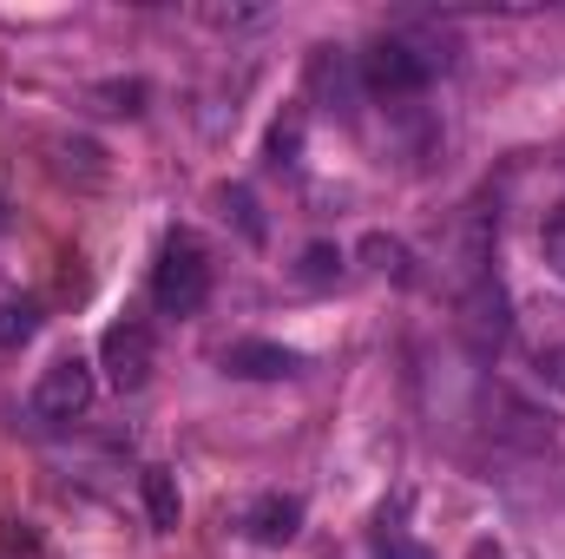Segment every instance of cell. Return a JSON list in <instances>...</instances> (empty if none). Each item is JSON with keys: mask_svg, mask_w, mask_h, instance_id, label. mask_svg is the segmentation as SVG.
<instances>
[{"mask_svg": "<svg viewBox=\"0 0 565 559\" xmlns=\"http://www.w3.org/2000/svg\"><path fill=\"white\" fill-rule=\"evenodd\" d=\"M204 296H211V257H204V244L191 231H171L164 251H158V264H151V303L164 316H198Z\"/></svg>", "mask_w": 565, "mask_h": 559, "instance_id": "obj_1", "label": "cell"}, {"mask_svg": "<svg viewBox=\"0 0 565 559\" xmlns=\"http://www.w3.org/2000/svg\"><path fill=\"white\" fill-rule=\"evenodd\" d=\"M513 336H520V356H526L533 382L565 402V296H533L513 316Z\"/></svg>", "mask_w": 565, "mask_h": 559, "instance_id": "obj_2", "label": "cell"}, {"mask_svg": "<svg viewBox=\"0 0 565 559\" xmlns=\"http://www.w3.org/2000/svg\"><path fill=\"white\" fill-rule=\"evenodd\" d=\"M434 73H440V53H422L415 40H375L362 53V86L375 99H415Z\"/></svg>", "mask_w": 565, "mask_h": 559, "instance_id": "obj_3", "label": "cell"}, {"mask_svg": "<svg viewBox=\"0 0 565 559\" xmlns=\"http://www.w3.org/2000/svg\"><path fill=\"white\" fill-rule=\"evenodd\" d=\"M93 395H99L93 362H86V356H60V362H46L40 382H33V415L53 421V428H66V421H86Z\"/></svg>", "mask_w": 565, "mask_h": 559, "instance_id": "obj_4", "label": "cell"}, {"mask_svg": "<svg viewBox=\"0 0 565 559\" xmlns=\"http://www.w3.org/2000/svg\"><path fill=\"white\" fill-rule=\"evenodd\" d=\"M99 369L119 395H132L151 382V323L145 316H119L106 336H99Z\"/></svg>", "mask_w": 565, "mask_h": 559, "instance_id": "obj_5", "label": "cell"}, {"mask_svg": "<svg viewBox=\"0 0 565 559\" xmlns=\"http://www.w3.org/2000/svg\"><path fill=\"white\" fill-rule=\"evenodd\" d=\"M460 329H467V342L487 356V349H500L507 336H513V316H507V289L493 277H480V283H467L460 289Z\"/></svg>", "mask_w": 565, "mask_h": 559, "instance_id": "obj_6", "label": "cell"}, {"mask_svg": "<svg viewBox=\"0 0 565 559\" xmlns=\"http://www.w3.org/2000/svg\"><path fill=\"white\" fill-rule=\"evenodd\" d=\"M224 369L244 376V382H282V376H302V356L282 349V342H264V336H244L224 349Z\"/></svg>", "mask_w": 565, "mask_h": 559, "instance_id": "obj_7", "label": "cell"}, {"mask_svg": "<svg viewBox=\"0 0 565 559\" xmlns=\"http://www.w3.org/2000/svg\"><path fill=\"white\" fill-rule=\"evenodd\" d=\"M296 527H302V500H296V494H264V500L244 514V534H250L257 547H289Z\"/></svg>", "mask_w": 565, "mask_h": 559, "instance_id": "obj_8", "label": "cell"}, {"mask_svg": "<svg viewBox=\"0 0 565 559\" xmlns=\"http://www.w3.org/2000/svg\"><path fill=\"white\" fill-rule=\"evenodd\" d=\"M145 514H151V527L158 534H178V514H184V500H178V474L171 467H145Z\"/></svg>", "mask_w": 565, "mask_h": 559, "instance_id": "obj_9", "label": "cell"}, {"mask_svg": "<svg viewBox=\"0 0 565 559\" xmlns=\"http://www.w3.org/2000/svg\"><path fill=\"white\" fill-rule=\"evenodd\" d=\"M46 145L60 151V158H53L60 178H79V184H99V178H106V151L93 139H46Z\"/></svg>", "mask_w": 565, "mask_h": 559, "instance_id": "obj_10", "label": "cell"}, {"mask_svg": "<svg viewBox=\"0 0 565 559\" xmlns=\"http://www.w3.org/2000/svg\"><path fill=\"white\" fill-rule=\"evenodd\" d=\"M40 336V303H0V356H13V349H26Z\"/></svg>", "mask_w": 565, "mask_h": 559, "instance_id": "obj_11", "label": "cell"}, {"mask_svg": "<svg viewBox=\"0 0 565 559\" xmlns=\"http://www.w3.org/2000/svg\"><path fill=\"white\" fill-rule=\"evenodd\" d=\"M540 251H546V271L565 283V204H553V218H546V231H540Z\"/></svg>", "mask_w": 565, "mask_h": 559, "instance_id": "obj_12", "label": "cell"}, {"mask_svg": "<svg viewBox=\"0 0 565 559\" xmlns=\"http://www.w3.org/2000/svg\"><path fill=\"white\" fill-rule=\"evenodd\" d=\"M335 271H342V251H335V244H309V251H302V271H296V277H302V283H329Z\"/></svg>", "mask_w": 565, "mask_h": 559, "instance_id": "obj_13", "label": "cell"}, {"mask_svg": "<svg viewBox=\"0 0 565 559\" xmlns=\"http://www.w3.org/2000/svg\"><path fill=\"white\" fill-rule=\"evenodd\" d=\"M296 145H302V119H289L270 133V165H296Z\"/></svg>", "mask_w": 565, "mask_h": 559, "instance_id": "obj_14", "label": "cell"}, {"mask_svg": "<svg viewBox=\"0 0 565 559\" xmlns=\"http://www.w3.org/2000/svg\"><path fill=\"white\" fill-rule=\"evenodd\" d=\"M375 559H434V553L415 547L408 534H375Z\"/></svg>", "mask_w": 565, "mask_h": 559, "instance_id": "obj_15", "label": "cell"}, {"mask_svg": "<svg viewBox=\"0 0 565 559\" xmlns=\"http://www.w3.org/2000/svg\"><path fill=\"white\" fill-rule=\"evenodd\" d=\"M99 99H113L106 113H139V99H145V86L132 80V86H99Z\"/></svg>", "mask_w": 565, "mask_h": 559, "instance_id": "obj_16", "label": "cell"}, {"mask_svg": "<svg viewBox=\"0 0 565 559\" xmlns=\"http://www.w3.org/2000/svg\"><path fill=\"white\" fill-rule=\"evenodd\" d=\"M473 559H507V553H500V547H487V540H480V547H473Z\"/></svg>", "mask_w": 565, "mask_h": 559, "instance_id": "obj_17", "label": "cell"}]
</instances>
